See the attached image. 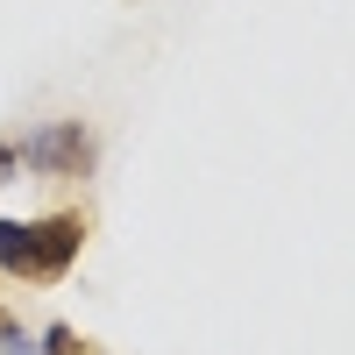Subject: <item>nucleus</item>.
Wrapping results in <instances>:
<instances>
[{"label":"nucleus","mask_w":355,"mask_h":355,"mask_svg":"<svg viewBox=\"0 0 355 355\" xmlns=\"http://www.w3.org/2000/svg\"><path fill=\"white\" fill-rule=\"evenodd\" d=\"M85 242L78 214H50V220H0V270L8 277H64L71 256Z\"/></svg>","instance_id":"1"},{"label":"nucleus","mask_w":355,"mask_h":355,"mask_svg":"<svg viewBox=\"0 0 355 355\" xmlns=\"http://www.w3.org/2000/svg\"><path fill=\"white\" fill-rule=\"evenodd\" d=\"M36 171H78L85 164V135H78V121H57V128H43L36 142L21 150Z\"/></svg>","instance_id":"2"},{"label":"nucleus","mask_w":355,"mask_h":355,"mask_svg":"<svg viewBox=\"0 0 355 355\" xmlns=\"http://www.w3.org/2000/svg\"><path fill=\"white\" fill-rule=\"evenodd\" d=\"M15 164H21V157L8 150V142H0V178H15Z\"/></svg>","instance_id":"3"},{"label":"nucleus","mask_w":355,"mask_h":355,"mask_svg":"<svg viewBox=\"0 0 355 355\" xmlns=\"http://www.w3.org/2000/svg\"><path fill=\"white\" fill-rule=\"evenodd\" d=\"M0 334H15V320H8V313H0Z\"/></svg>","instance_id":"4"},{"label":"nucleus","mask_w":355,"mask_h":355,"mask_svg":"<svg viewBox=\"0 0 355 355\" xmlns=\"http://www.w3.org/2000/svg\"><path fill=\"white\" fill-rule=\"evenodd\" d=\"M15 355H36V348H21V341H15Z\"/></svg>","instance_id":"5"}]
</instances>
